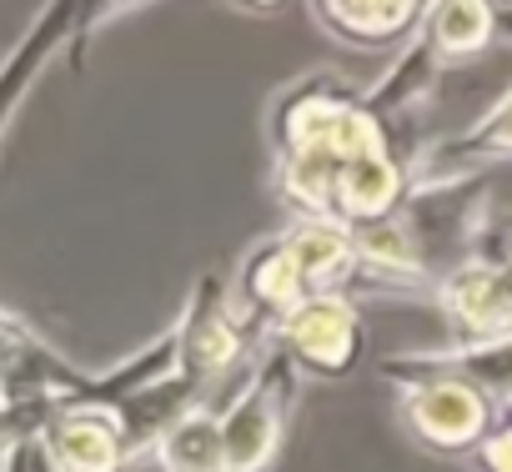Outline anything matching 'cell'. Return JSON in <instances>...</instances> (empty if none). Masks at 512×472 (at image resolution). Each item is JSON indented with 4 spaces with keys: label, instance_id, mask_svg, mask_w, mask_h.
Instances as JSON below:
<instances>
[{
    "label": "cell",
    "instance_id": "1",
    "mask_svg": "<svg viewBox=\"0 0 512 472\" xmlns=\"http://www.w3.org/2000/svg\"><path fill=\"white\" fill-rule=\"evenodd\" d=\"M287 196L317 221L372 226L397 206L402 176L382 151L367 111L342 101H302L287 111Z\"/></svg>",
    "mask_w": 512,
    "mask_h": 472
},
{
    "label": "cell",
    "instance_id": "2",
    "mask_svg": "<svg viewBox=\"0 0 512 472\" xmlns=\"http://www.w3.org/2000/svg\"><path fill=\"white\" fill-rule=\"evenodd\" d=\"M292 397V367L282 352H272L251 382L236 392V402L221 417V447H226V472H262L282 442V412Z\"/></svg>",
    "mask_w": 512,
    "mask_h": 472
},
{
    "label": "cell",
    "instance_id": "3",
    "mask_svg": "<svg viewBox=\"0 0 512 472\" xmlns=\"http://www.w3.org/2000/svg\"><path fill=\"white\" fill-rule=\"evenodd\" d=\"M402 412L412 422V432L432 447H472L487 432V397L477 392V382L467 377H422L407 382L402 392Z\"/></svg>",
    "mask_w": 512,
    "mask_h": 472
},
{
    "label": "cell",
    "instance_id": "4",
    "mask_svg": "<svg viewBox=\"0 0 512 472\" xmlns=\"http://www.w3.org/2000/svg\"><path fill=\"white\" fill-rule=\"evenodd\" d=\"M357 342H362L357 307L337 292H317L282 317V347L317 372H347L357 357Z\"/></svg>",
    "mask_w": 512,
    "mask_h": 472
},
{
    "label": "cell",
    "instance_id": "5",
    "mask_svg": "<svg viewBox=\"0 0 512 472\" xmlns=\"http://www.w3.org/2000/svg\"><path fill=\"white\" fill-rule=\"evenodd\" d=\"M241 352V332H236V307H226L221 282H201V292L191 297L181 327H176V362L181 372L201 387L211 377H221Z\"/></svg>",
    "mask_w": 512,
    "mask_h": 472
},
{
    "label": "cell",
    "instance_id": "6",
    "mask_svg": "<svg viewBox=\"0 0 512 472\" xmlns=\"http://www.w3.org/2000/svg\"><path fill=\"white\" fill-rule=\"evenodd\" d=\"M46 442L51 452L61 457L66 472H116L131 452H126V432H121V417L116 407L106 402H76V407H61L46 427Z\"/></svg>",
    "mask_w": 512,
    "mask_h": 472
},
{
    "label": "cell",
    "instance_id": "7",
    "mask_svg": "<svg viewBox=\"0 0 512 472\" xmlns=\"http://www.w3.org/2000/svg\"><path fill=\"white\" fill-rule=\"evenodd\" d=\"M166 472H226V447H221V422L206 412H186L161 442Z\"/></svg>",
    "mask_w": 512,
    "mask_h": 472
},
{
    "label": "cell",
    "instance_id": "8",
    "mask_svg": "<svg viewBox=\"0 0 512 472\" xmlns=\"http://www.w3.org/2000/svg\"><path fill=\"white\" fill-rule=\"evenodd\" d=\"M322 11L337 31L347 36H362V41H387L397 36L412 11H417V0H322Z\"/></svg>",
    "mask_w": 512,
    "mask_h": 472
},
{
    "label": "cell",
    "instance_id": "9",
    "mask_svg": "<svg viewBox=\"0 0 512 472\" xmlns=\"http://www.w3.org/2000/svg\"><path fill=\"white\" fill-rule=\"evenodd\" d=\"M492 6L487 0H442L432 11V46L442 56H467L477 46H487L492 36Z\"/></svg>",
    "mask_w": 512,
    "mask_h": 472
},
{
    "label": "cell",
    "instance_id": "10",
    "mask_svg": "<svg viewBox=\"0 0 512 472\" xmlns=\"http://www.w3.org/2000/svg\"><path fill=\"white\" fill-rule=\"evenodd\" d=\"M56 412H61V407L46 402V397H11V392H0V457H6L21 437L46 432Z\"/></svg>",
    "mask_w": 512,
    "mask_h": 472
},
{
    "label": "cell",
    "instance_id": "11",
    "mask_svg": "<svg viewBox=\"0 0 512 472\" xmlns=\"http://www.w3.org/2000/svg\"><path fill=\"white\" fill-rule=\"evenodd\" d=\"M462 146H467V156H512V96L487 116V121H477L467 136H462Z\"/></svg>",
    "mask_w": 512,
    "mask_h": 472
},
{
    "label": "cell",
    "instance_id": "12",
    "mask_svg": "<svg viewBox=\"0 0 512 472\" xmlns=\"http://www.w3.org/2000/svg\"><path fill=\"white\" fill-rule=\"evenodd\" d=\"M46 36H51V21H46V31L6 66V71H0V126H6V116L16 111V101H21V91H26V81L36 76V61L46 56Z\"/></svg>",
    "mask_w": 512,
    "mask_h": 472
},
{
    "label": "cell",
    "instance_id": "13",
    "mask_svg": "<svg viewBox=\"0 0 512 472\" xmlns=\"http://www.w3.org/2000/svg\"><path fill=\"white\" fill-rule=\"evenodd\" d=\"M0 472H66V467H61V457L51 452L46 432H31V437H21L6 457H0Z\"/></svg>",
    "mask_w": 512,
    "mask_h": 472
},
{
    "label": "cell",
    "instance_id": "14",
    "mask_svg": "<svg viewBox=\"0 0 512 472\" xmlns=\"http://www.w3.org/2000/svg\"><path fill=\"white\" fill-rule=\"evenodd\" d=\"M482 457H487V467H492V472H512V427H507V432H497V437H487Z\"/></svg>",
    "mask_w": 512,
    "mask_h": 472
},
{
    "label": "cell",
    "instance_id": "15",
    "mask_svg": "<svg viewBox=\"0 0 512 472\" xmlns=\"http://www.w3.org/2000/svg\"><path fill=\"white\" fill-rule=\"evenodd\" d=\"M502 31H507V36H512V11H507V16H502Z\"/></svg>",
    "mask_w": 512,
    "mask_h": 472
},
{
    "label": "cell",
    "instance_id": "16",
    "mask_svg": "<svg viewBox=\"0 0 512 472\" xmlns=\"http://www.w3.org/2000/svg\"><path fill=\"white\" fill-rule=\"evenodd\" d=\"M251 6H277V0H251Z\"/></svg>",
    "mask_w": 512,
    "mask_h": 472
}]
</instances>
